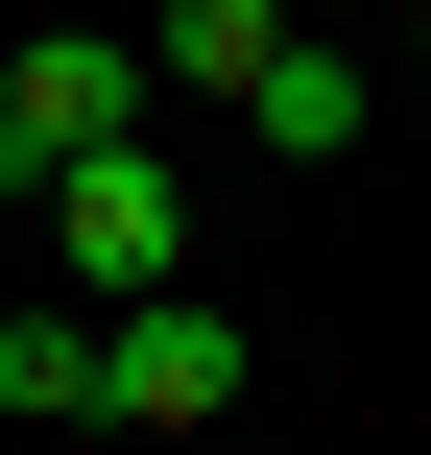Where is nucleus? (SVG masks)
I'll list each match as a JSON object with an SVG mask.
<instances>
[{"instance_id": "obj_1", "label": "nucleus", "mask_w": 431, "mask_h": 455, "mask_svg": "<svg viewBox=\"0 0 431 455\" xmlns=\"http://www.w3.org/2000/svg\"><path fill=\"white\" fill-rule=\"evenodd\" d=\"M96 144H144V48H120V24H48V48L0 72V192H72Z\"/></svg>"}, {"instance_id": "obj_3", "label": "nucleus", "mask_w": 431, "mask_h": 455, "mask_svg": "<svg viewBox=\"0 0 431 455\" xmlns=\"http://www.w3.org/2000/svg\"><path fill=\"white\" fill-rule=\"evenodd\" d=\"M240 384H264V360H240V312H168V288H144V312L96 336V408H120V432H216Z\"/></svg>"}, {"instance_id": "obj_6", "label": "nucleus", "mask_w": 431, "mask_h": 455, "mask_svg": "<svg viewBox=\"0 0 431 455\" xmlns=\"http://www.w3.org/2000/svg\"><path fill=\"white\" fill-rule=\"evenodd\" d=\"M48 408H96V312H0V432H48Z\"/></svg>"}, {"instance_id": "obj_5", "label": "nucleus", "mask_w": 431, "mask_h": 455, "mask_svg": "<svg viewBox=\"0 0 431 455\" xmlns=\"http://www.w3.org/2000/svg\"><path fill=\"white\" fill-rule=\"evenodd\" d=\"M288 48V0H144V72H192V96H240Z\"/></svg>"}, {"instance_id": "obj_2", "label": "nucleus", "mask_w": 431, "mask_h": 455, "mask_svg": "<svg viewBox=\"0 0 431 455\" xmlns=\"http://www.w3.org/2000/svg\"><path fill=\"white\" fill-rule=\"evenodd\" d=\"M48 240H72V288H120V312H144V288L192 264V192H168V144H96V168L48 192Z\"/></svg>"}, {"instance_id": "obj_4", "label": "nucleus", "mask_w": 431, "mask_h": 455, "mask_svg": "<svg viewBox=\"0 0 431 455\" xmlns=\"http://www.w3.org/2000/svg\"><path fill=\"white\" fill-rule=\"evenodd\" d=\"M240 120H264L288 168H336V144H360V48H336V24H288V48L240 72Z\"/></svg>"}]
</instances>
